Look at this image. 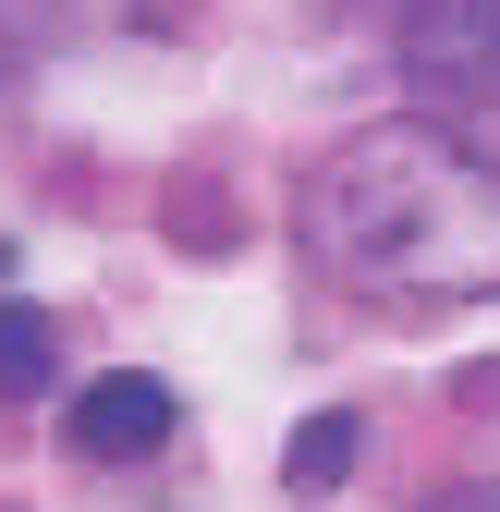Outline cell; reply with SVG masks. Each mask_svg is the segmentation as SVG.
<instances>
[{
  "label": "cell",
  "instance_id": "obj_1",
  "mask_svg": "<svg viewBox=\"0 0 500 512\" xmlns=\"http://www.w3.org/2000/svg\"><path fill=\"white\" fill-rule=\"evenodd\" d=\"M305 256L379 305H500V159L452 122H366L293 196Z\"/></svg>",
  "mask_w": 500,
  "mask_h": 512
},
{
  "label": "cell",
  "instance_id": "obj_2",
  "mask_svg": "<svg viewBox=\"0 0 500 512\" xmlns=\"http://www.w3.org/2000/svg\"><path fill=\"white\" fill-rule=\"evenodd\" d=\"M391 61L415 98H500V0H391Z\"/></svg>",
  "mask_w": 500,
  "mask_h": 512
},
{
  "label": "cell",
  "instance_id": "obj_3",
  "mask_svg": "<svg viewBox=\"0 0 500 512\" xmlns=\"http://www.w3.org/2000/svg\"><path fill=\"white\" fill-rule=\"evenodd\" d=\"M171 378H147V366H122V378H86L74 391V415H61V439H74L86 464H135V452H159L171 439Z\"/></svg>",
  "mask_w": 500,
  "mask_h": 512
},
{
  "label": "cell",
  "instance_id": "obj_4",
  "mask_svg": "<svg viewBox=\"0 0 500 512\" xmlns=\"http://www.w3.org/2000/svg\"><path fill=\"white\" fill-rule=\"evenodd\" d=\"M49 378H61V354H49V317L0 293V403H37Z\"/></svg>",
  "mask_w": 500,
  "mask_h": 512
},
{
  "label": "cell",
  "instance_id": "obj_5",
  "mask_svg": "<svg viewBox=\"0 0 500 512\" xmlns=\"http://www.w3.org/2000/svg\"><path fill=\"white\" fill-rule=\"evenodd\" d=\"M354 439H366L354 415H305L293 452H281V476H293V488H342V476H354Z\"/></svg>",
  "mask_w": 500,
  "mask_h": 512
},
{
  "label": "cell",
  "instance_id": "obj_6",
  "mask_svg": "<svg viewBox=\"0 0 500 512\" xmlns=\"http://www.w3.org/2000/svg\"><path fill=\"white\" fill-rule=\"evenodd\" d=\"M427 512H500V476H488V488H440Z\"/></svg>",
  "mask_w": 500,
  "mask_h": 512
},
{
  "label": "cell",
  "instance_id": "obj_7",
  "mask_svg": "<svg viewBox=\"0 0 500 512\" xmlns=\"http://www.w3.org/2000/svg\"><path fill=\"white\" fill-rule=\"evenodd\" d=\"M0 74H13V49H0Z\"/></svg>",
  "mask_w": 500,
  "mask_h": 512
}]
</instances>
